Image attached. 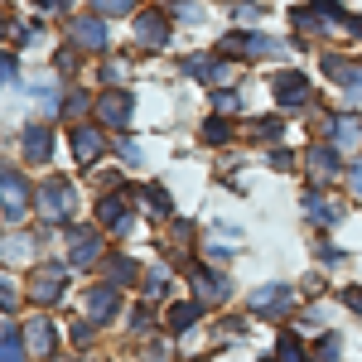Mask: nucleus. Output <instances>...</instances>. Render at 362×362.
Masks as SVG:
<instances>
[{
	"mask_svg": "<svg viewBox=\"0 0 362 362\" xmlns=\"http://www.w3.org/2000/svg\"><path fill=\"white\" fill-rule=\"evenodd\" d=\"M251 136H261V140L280 136V121H261V126H251Z\"/></svg>",
	"mask_w": 362,
	"mask_h": 362,
	"instance_id": "7c9ffc66",
	"label": "nucleus"
},
{
	"mask_svg": "<svg viewBox=\"0 0 362 362\" xmlns=\"http://www.w3.org/2000/svg\"><path fill=\"white\" fill-rule=\"evenodd\" d=\"M136 39L145 44V49H160V44L169 39L165 15H136Z\"/></svg>",
	"mask_w": 362,
	"mask_h": 362,
	"instance_id": "9d476101",
	"label": "nucleus"
},
{
	"mask_svg": "<svg viewBox=\"0 0 362 362\" xmlns=\"http://www.w3.org/2000/svg\"><path fill=\"white\" fill-rule=\"evenodd\" d=\"M232 78H237V68H232V63H223V68H213V83H232Z\"/></svg>",
	"mask_w": 362,
	"mask_h": 362,
	"instance_id": "72a5a7b5",
	"label": "nucleus"
},
{
	"mask_svg": "<svg viewBox=\"0 0 362 362\" xmlns=\"http://www.w3.org/2000/svg\"><path fill=\"white\" fill-rule=\"evenodd\" d=\"M92 10H97V15H126L131 0H92Z\"/></svg>",
	"mask_w": 362,
	"mask_h": 362,
	"instance_id": "c85d7f7f",
	"label": "nucleus"
},
{
	"mask_svg": "<svg viewBox=\"0 0 362 362\" xmlns=\"http://www.w3.org/2000/svg\"><path fill=\"white\" fill-rule=\"evenodd\" d=\"M305 208H309V218H314V223H338V218H343V208L329 203V198H319V194H309Z\"/></svg>",
	"mask_w": 362,
	"mask_h": 362,
	"instance_id": "a211bd4d",
	"label": "nucleus"
},
{
	"mask_svg": "<svg viewBox=\"0 0 362 362\" xmlns=\"http://www.w3.org/2000/svg\"><path fill=\"white\" fill-rule=\"evenodd\" d=\"M213 102H218V112H237V97H232V92H218Z\"/></svg>",
	"mask_w": 362,
	"mask_h": 362,
	"instance_id": "f704fd0d",
	"label": "nucleus"
},
{
	"mask_svg": "<svg viewBox=\"0 0 362 362\" xmlns=\"http://www.w3.org/2000/svg\"><path fill=\"white\" fill-rule=\"evenodd\" d=\"M276 348H280V362H305V348H300V338H295V334H285Z\"/></svg>",
	"mask_w": 362,
	"mask_h": 362,
	"instance_id": "393cba45",
	"label": "nucleus"
},
{
	"mask_svg": "<svg viewBox=\"0 0 362 362\" xmlns=\"http://www.w3.org/2000/svg\"><path fill=\"white\" fill-rule=\"evenodd\" d=\"M39 213H44L49 223L68 218V213H73V189H68L63 179H49V184L39 189Z\"/></svg>",
	"mask_w": 362,
	"mask_h": 362,
	"instance_id": "f03ea898",
	"label": "nucleus"
},
{
	"mask_svg": "<svg viewBox=\"0 0 362 362\" xmlns=\"http://www.w3.org/2000/svg\"><path fill=\"white\" fill-rule=\"evenodd\" d=\"M68 256H73V266H97V256H102V237L97 232H73V242H68Z\"/></svg>",
	"mask_w": 362,
	"mask_h": 362,
	"instance_id": "6e6552de",
	"label": "nucleus"
},
{
	"mask_svg": "<svg viewBox=\"0 0 362 362\" xmlns=\"http://www.w3.org/2000/svg\"><path fill=\"white\" fill-rule=\"evenodd\" d=\"M348 184H353V194L362 198V160H358V165H353V169H348Z\"/></svg>",
	"mask_w": 362,
	"mask_h": 362,
	"instance_id": "473e14b6",
	"label": "nucleus"
},
{
	"mask_svg": "<svg viewBox=\"0 0 362 362\" xmlns=\"http://www.w3.org/2000/svg\"><path fill=\"white\" fill-rule=\"evenodd\" d=\"M290 300H295L290 285H261V290L251 295V309H256V314H285Z\"/></svg>",
	"mask_w": 362,
	"mask_h": 362,
	"instance_id": "423d86ee",
	"label": "nucleus"
},
{
	"mask_svg": "<svg viewBox=\"0 0 362 362\" xmlns=\"http://www.w3.org/2000/svg\"><path fill=\"white\" fill-rule=\"evenodd\" d=\"M348 92H353V102H362V73L353 78V87H348Z\"/></svg>",
	"mask_w": 362,
	"mask_h": 362,
	"instance_id": "4c0bfd02",
	"label": "nucleus"
},
{
	"mask_svg": "<svg viewBox=\"0 0 362 362\" xmlns=\"http://www.w3.org/2000/svg\"><path fill=\"white\" fill-rule=\"evenodd\" d=\"M63 112H68V116H83L87 112V92H73V97L63 102Z\"/></svg>",
	"mask_w": 362,
	"mask_h": 362,
	"instance_id": "c756f323",
	"label": "nucleus"
},
{
	"mask_svg": "<svg viewBox=\"0 0 362 362\" xmlns=\"http://www.w3.org/2000/svg\"><path fill=\"white\" fill-rule=\"evenodd\" d=\"M112 314H116V290H112V285H102V290H92V295H87V319L107 324Z\"/></svg>",
	"mask_w": 362,
	"mask_h": 362,
	"instance_id": "4468645a",
	"label": "nucleus"
},
{
	"mask_svg": "<svg viewBox=\"0 0 362 362\" xmlns=\"http://www.w3.org/2000/svg\"><path fill=\"white\" fill-rule=\"evenodd\" d=\"M25 203H29V184L15 174V169H5V223H20Z\"/></svg>",
	"mask_w": 362,
	"mask_h": 362,
	"instance_id": "0eeeda50",
	"label": "nucleus"
},
{
	"mask_svg": "<svg viewBox=\"0 0 362 362\" xmlns=\"http://www.w3.org/2000/svg\"><path fill=\"white\" fill-rule=\"evenodd\" d=\"M276 97L285 102V107H305L309 102V83L300 78V73H280L276 78Z\"/></svg>",
	"mask_w": 362,
	"mask_h": 362,
	"instance_id": "9b49d317",
	"label": "nucleus"
},
{
	"mask_svg": "<svg viewBox=\"0 0 362 362\" xmlns=\"http://www.w3.org/2000/svg\"><path fill=\"white\" fill-rule=\"evenodd\" d=\"M20 145H25V155L34 160V165H44V160H49V150H54V140H49V131H44V126H25Z\"/></svg>",
	"mask_w": 362,
	"mask_h": 362,
	"instance_id": "ddd939ff",
	"label": "nucleus"
},
{
	"mask_svg": "<svg viewBox=\"0 0 362 362\" xmlns=\"http://www.w3.org/2000/svg\"><path fill=\"white\" fill-rule=\"evenodd\" d=\"M338 348H343V338L324 334V338H319V348H314V358H319V362H338Z\"/></svg>",
	"mask_w": 362,
	"mask_h": 362,
	"instance_id": "b1692460",
	"label": "nucleus"
},
{
	"mask_svg": "<svg viewBox=\"0 0 362 362\" xmlns=\"http://www.w3.org/2000/svg\"><path fill=\"white\" fill-rule=\"evenodd\" d=\"M34 102H39V112H44V116H54V112H58V83H54V78L34 83Z\"/></svg>",
	"mask_w": 362,
	"mask_h": 362,
	"instance_id": "aec40b11",
	"label": "nucleus"
},
{
	"mask_svg": "<svg viewBox=\"0 0 362 362\" xmlns=\"http://www.w3.org/2000/svg\"><path fill=\"white\" fill-rule=\"evenodd\" d=\"M145 208H150V213H169V198H165L160 184H150V189H145Z\"/></svg>",
	"mask_w": 362,
	"mask_h": 362,
	"instance_id": "bb28decb",
	"label": "nucleus"
},
{
	"mask_svg": "<svg viewBox=\"0 0 362 362\" xmlns=\"http://www.w3.org/2000/svg\"><path fill=\"white\" fill-rule=\"evenodd\" d=\"M34 5H39V10H63L68 0H34Z\"/></svg>",
	"mask_w": 362,
	"mask_h": 362,
	"instance_id": "e433bc0d",
	"label": "nucleus"
},
{
	"mask_svg": "<svg viewBox=\"0 0 362 362\" xmlns=\"http://www.w3.org/2000/svg\"><path fill=\"white\" fill-rule=\"evenodd\" d=\"M338 174V155L334 150H309V179L314 184H329Z\"/></svg>",
	"mask_w": 362,
	"mask_h": 362,
	"instance_id": "2eb2a0df",
	"label": "nucleus"
},
{
	"mask_svg": "<svg viewBox=\"0 0 362 362\" xmlns=\"http://www.w3.org/2000/svg\"><path fill=\"white\" fill-rule=\"evenodd\" d=\"M97 116L107 121V126H131V116H136V97L131 92H121V87H112V92H102L97 97Z\"/></svg>",
	"mask_w": 362,
	"mask_h": 362,
	"instance_id": "f257e3e1",
	"label": "nucleus"
},
{
	"mask_svg": "<svg viewBox=\"0 0 362 362\" xmlns=\"http://www.w3.org/2000/svg\"><path fill=\"white\" fill-rule=\"evenodd\" d=\"M198 309H203L198 300H184V305H174V309H169V329H174V334H184V329H189V324L198 319Z\"/></svg>",
	"mask_w": 362,
	"mask_h": 362,
	"instance_id": "6ab92c4d",
	"label": "nucleus"
},
{
	"mask_svg": "<svg viewBox=\"0 0 362 362\" xmlns=\"http://www.w3.org/2000/svg\"><path fill=\"white\" fill-rule=\"evenodd\" d=\"M73 155H78L83 165H92L97 155H107V140H102V131H92V126H78V131H73Z\"/></svg>",
	"mask_w": 362,
	"mask_h": 362,
	"instance_id": "1a4fd4ad",
	"label": "nucleus"
},
{
	"mask_svg": "<svg viewBox=\"0 0 362 362\" xmlns=\"http://www.w3.org/2000/svg\"><path fill=\"white\" fill-rule=\"evenodd\" d=\"M343 300H348V305H353V309H358V314H362V290H348Z\"/></svg>",
	"mask_w": 362,
	"mask_h": 362,
	"instance_id": "c9c22d12",
	"label": "nucleus"
},
{
	"mask_svg": "<svg viewBox=\"0 0 362 362\" xmlns=\"http://www.w3.org/2000/svg\"><path fill=\"white\" fill-rule=\"evenodd\" d=\"M227 136H232V126H227V121H208V126H203V140H208V145H223Z\"/></svg>",
	"mask_w": 362,
	"mask_h": 362,
	"instance_id": "cd10ccee",
	"label": "nucleus"
},
{
	"mask_svg": "<svg viewBox=\"0 0 362 362\" xmlns=\"http://www.w3.org/2000/svg\"><path fill=\"white\" fill-rule=\"evenodd\" d=\"M68 39H73L78 49L102 54V49H107V25H102L97 15H83V20H73V25H68Z\"/></svg>",
	"mask_w": 362,
	"mask_h": 362,
	"instance_id": "20e7f679",
	"label": "nucleus"
},
{
	"mask_svg": "<svg viewBox=\"0 0 362 362\" xmlns=\"http://www.w3.org/2000/svg\"><path fill=\"white\" fill-rule=\"evenodd\" d=\"M227 54H242V58H261V54H280L276 39H266V34H247V29H232L223 39Z\"/></svg>",
	"mask_w": 362,
	"mask_h": 362,
	"instance_id": "7ed1b4c3",
	"label": "nucleus"
},
{
	"mask_svg": "<svg viewBox=\"0 0 362 362\" xmlns=\"http://www.w3.org/2000/svg\"><path fill=\"white\" fill-rule=\"evenodd\" d=\"M184 73H189V78H208V83H213V58H189V63H184Z\"/></svg>",
	"mask_w": 362,
	"mask_h": 362,
	"instance_id": "a878e982",
	"label": "nucleus"
},
{
	"mask_svg": "<svg viewBox=\"0 0 362 362\" xmlns=\"http://www.w3.org/2000/svg\"><path fill=\"white\" fill-rule=\"evenodd\" d=\"M25 343L34 348V353H54V324H49V319H29Z\"/></svg>",
	"mask_w": 362,
	"mask_h": 362,
	"instance_id": "f3484780",
	"label": "nucleus"
},
{
	"mask_svg": "<svg viewBox=\"0 0 362 362\" xmlns=\"http://www.w3.org/2000/svg\"><path fill=\"white\" fill-rule=\"evenodd\" d=\"M189 276H194L198 300H227V280L223 276H213V271H189Z\"/></svg>",
	"mask_w": 362,
	"mask_h": 362,
	"instance_id": "dca6fc26",
	"label": "nucleus"
},
{
	"mask_svg": "<svg viewBox=\"0 0 362 362\" xmlns=\"http://www.w3.org/2000/svg\"><path fill=\"white\" fill-rule=\"evenodd\" d=\"M97 218L107 227H121L126 223V203H121V198H102V203H97Z\"/></svg>",
	"mask_w": 362,
	"mask_h": 362,
	"instance_id": "4be33fe9",
	"label": "nucleus"
},
{
	"mask_svg": "<svg viewBox=\"0 0 362 362\" xmlns=\"http://www.w3.org/2000/svg\"><path fill=\"white\" fill-rule=\"evenodd\" d=\"M29 295H34V305H58V295H63V271H58V266H39L34 280H29Z\"/></svg>",
	"mask_w": 362,
	"mask_h": 362,
	"instance_id": "39448f33",
	"label": "nucleus"
},
{
	"mask_svg": "<svg viewBox=\"0 0 362 362\" xmlns=\"http://www.w3.org/2000/svg\"><path fill=\"white\" fill-rule=\"evenodd\" d=\"M362 145V116H338L334 121V150H358Z\"/></svg>",
	"mask_w": 362,
	"mask_h": 362,
	"instance_id": "f8f14e48",
	"label": "nucleus"
},
{
	"mask_svg": "<svg viewBox=\"0 0 362 362\" xmlns=\"http://www.w3.org/2000/svg\"><path fill=\"white\" fill-rule=\"evenodd\" d=\"M5 353H0V362H25V343H20V334H15V324H5V343H0Z\"/></svg>",
	"mask_w": 362,
	"mask_h": 362,
	"instance_id": "5701e85b",
	"label": "nucleus"
},
{
	"mask_svg": "<svg viewBox=\"0 0 362 362\" xmlns=\"http://www.w3.org/2000/svg\"><path fill=\"white\" fill-rule=\"evenodd\" d=\"M107 271H112V280H116V285H131V280L140 276V266L131 261V256H112V261H107Z\"/></svg>",
	"mask_w": 362,
	"mask_h": 362,
	"instance_id": "412c9836",
	"label": "nucleus"
},
{
	"mask_svg": "<svg viewBox=\"0 0 362 362\" xmlns=\"http://www.w3.org/2000/svg\"><path fill=\"white\" fill-rule=\"evenodd\" d=\"M73 63H78V54H73V49H63V54L54 58V68H63V73H73Z\"/></svg>",
	"mask_w": 362,
	"mask_h": 362,
	"instance_id": "2f4dec72",
	"label": "nucleus"
}]
</instances>
